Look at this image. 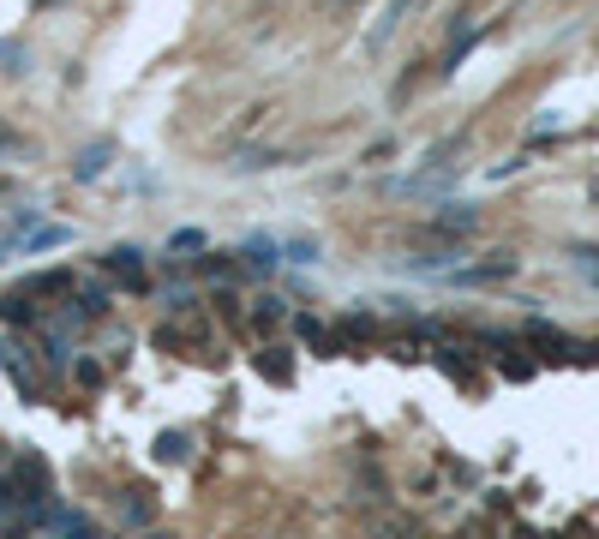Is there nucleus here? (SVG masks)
I'll return each mask as SVG.
<instances>
[{"instance_id":"obj_1","label":"nucleus","mask_w":599,"mask_h":539,"mask_svg":"<svg viewBox=\"0 0 599 539\" xmlns=\"http://www.w3.org/2000/svg\"><path fill=\"white\" fill-rule=\"evenodd\" d=\"M108 156H114V144H108V138H96V144H84V150H78L72 174H78V180H96V174L108 168Z\"/></svg>"},{"instance_id":"obj_2","label":"nucleus","mask_w":599,"mask_h":539,"mask_svg":"<svg viewBox=\"0 0 599 539\" xmlns=\"http://www.w3.org/2000/svg\"><path fill=\"white\" fill-rule=\"evenodd\" d=\"M420 6H426V0H390V6H384V18L372 24V48H378V42H390V30H396L402 18H414Z\"/></svg>"},{"instance_id":"obj_3","label":"nucleus","mask_w":599,"mask_h":539,"mask_svg":"<svg viewBox=\"0 0 599 539\" xmlns=\"http://www.w3.org/2000/svg\"><path fill=\"white\" fill-rule=\"evenodd\" d=\"M102 264H108V270H114V276H120L126 288H144V276H138V246H114V252L102 258Z\"/></svg>"},{"instance_id":"obj_4","label":"nucleus","mask_w":599,"mask_h":539,"mask_svg":"<svg viewBox=\"0 0 599 539\" xmlns=\"http://www.w3.org/2000/svg\"><path fill=\"white\" fill-rule=\"evenodd\" d=\"M258 372H264L270 384H294V360H288V348H264V354H258Z\"/></svg>"},{"instance_id":"obj_5","label":"nucleus","mask_w":599,"mask_h":539,"mask_svg":"<svg viewBox=\"0 0 599 539\" xmlns=\"http://www.w3.org/2000/svg\"><path fill=\"white\" fill-rule=\"evenodd\" d=\"M6 372H12L18 390H36V360H30V348H6Z\"/></svg>"},{"instance_id":"obj_6","label":"nucleus","mask_w":599,"mask_h":539,"mask_svg":"<svg viewBox=\"0 0 599 539\" xmlns=\"http://www.w3.org/2000/svg\"><path fill=\"white\" fill-rule=\"evenodd\" d=\"M156 462H174V468L192 462V438H186V432H162V438H156Z\"/></svg>"},{"instance_id":"obj_7","label":"nucleus","mask_w":599,"mask_h":539,"mask_svg":"<svg viewBox=\"0 0 599 539\" xmlns=\"http://www.w3.org/2000/svg\"><path fill=\"white\" fill-rule=\"evenodd\" d=\"M246 264H252V270H264V276H270V270H276V264H282V246H276V240H246Z\"/></svg>"},{"instance_id":"obj_8","label":"nucleus","mask_w":599,"mask_h":539,"mask_svg":"<svg viewBox=\"0 0 599 539\" xmlns=\"http://www.w3.org/2000/svg\"><path fill=\"white\" fill-rule=\"evenodd\" d=\"M282 318H288V306H282L276 294H264V300H252V324H258V330H276Z\"/></svg>"},{"instance_id":"obj_9","label":"nucleus","mask_w":599,"mask_h":539,"mask_svg":"<svg viewBox=\"0 0 599 539\" xmlns=\"http://www.w3.org/2000/svg\"><path fill=\"white\" fill-rule=\"evenodd\" d=\"M474 222H480V216H474V210H462V204H456V210H450V216H438V222H432V228H438V234H474Z\"/></svg>"},{"instance_id":"obj_10","label":"nucleus","mask_w":599,"mask_h":539,"mask_svg":"<svg viewBox=\"0 0 599 539\" xmlns=\"http://www.w3.org/2000/svg\"><path fill=\"white\" fill-rule=\"evenodd\" d=\"M0 318H6V324H30V318H36V306H30L24 294H12V300L0 306Z\"/></svg>"},{"instance_id":"obj_11","label":"nucleus","mask_w":599,"mask_h":539,"mask_svg":"<svg viewBox=\"0 0 599 539\" xmlns=\"http://www.w3.org/2000/svg\"><path fill=\"white\" fill-rule=\"evenodd\" d=\"M300 336H306V342H318V348H330V354H336V342H330V330H324V324H318V318H300Z\"/></svg>"},{"instance_id":"obj_12","label":"nucleus","mask_w":599,"mask_h":539,"mask_svg":"<svg viewBox=\"0 0 599 539\" xmlns=\"http://www.w3.org/2000/svg\"><path fill=\"white\" fill-rule=\"evenodd\" d=\"M288 258H294V264H312V258H318V240H294Z\"/></svg>"}]
</instances>
